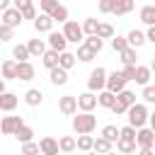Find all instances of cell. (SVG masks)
Segmentation results:
<instances>
[{
  "mask_svg": "<svg viewBox=\"0 0 155 155\" xmlns=\"http://www.w3.org/2000/svg\"><path fill=\"white\" fill-rule=\"evenodd\" d=\"M97 128V116L92 111H75L73 114V131L80 136V133H92Z\"/></svg>",
  "mask_w": 155,
  "mask_h": 155,
  "instance_id": "6da1fadb",
  "label": "cell"
},
{
  "mask_svg": "<svg viewBox=\"0 0 155 155\" xmlns=\"http://www.w3.org/2000/svg\"><path fill=\"white\" fill-rule=\"evenodd\" d=\"M148 107L145 104H140V102H133L128 109H126V119H128V126H133V128H140V126H145L148 124Z\"/></svg>",
  "mask_w": 155,
  "mask_h": 155,
  "instance_id": "7a4b0ae2",
  "label": "cell"
},
{
  "mask_svg": "<svg viewBox=\"0 0 155 155\" xmlns=\"http://www.w3.org/2000/svg\"><path fill=\"white\" fill-rule=\"evenodd\" d=\"M63 36H65L68 44H82V39H85L82 27L78 22H73V19H65L63 22Z\"/></svg>",
  "mask_w": 155,
  "mask_h": 155,
  "instance_id": "3957f363",
  "label": "cell"
},
{
  "mask_svg": "<svg viewBox=\"0 0 155 155\" xmlns=\"http://www.w3.org/2000/svg\"><path fill=\"white\" fill-rule=\"evenodd\" d=\"M104 82H107V70L102 65H97L87 78V90L90 92H99V90H104Z\"/></svg>",
  "mask_w": 155,
  "mask_h": 155,
  "instance_id": "277c9868",
  "label": "cell"
},
{
  "mask_svg": "<svg viewBox=\"0 0 155 155\" xmlns=\"http://www.w3.org/2000/svg\"><path fill=\"white\" fill-rule=\"evenodd\" d=\"M155 145V131L150 126L136 128V148H153Z\"/></svg>",
  "mask_w": 155,
  "mask_h": 155,
  "instance_id": "5b68a950",
  "label": "cell"
},
{
  "mask_svg": "<svg viewBox=\"0 0 155 155\" xmlns=\"http://www.w3.org/2000/svg\"><path fill=\"white\" fill-rule=\"evenodd\" d=\"M126 78L121 75V70H114V73H107V82H104V90H109V92H121L124 87H126Z\"/></svg>",
  "mask_w": 155,
  "mask_h": 155,
  "instance_id": "8992f818",
  "label": "cell"
},
{
  "mask_svg": "<svg viewBox=\"0 0 155 155\" xmlns=\"http://www.w3.org/2000/svg\"><path fill=\"white\" fill-rule=\"evenodd\" d=\"M24 19H22V12L17 10V7H7V10H2V22L0 24H7V27H12V29H17L19 24H22Z\"/></svg>",
  "mask_w": 155,
  "mask_h": 155,
  "instance_id": "52a82bcc",
  "label": "cell"
},
{
  "mask_svg": "<svg viewBox=\"0 0 155 155\" xmlns=\"http://www.w3.org/2000/svg\"><path fill=\"white\" fill-rule=\"evenodd\" d=\"M22 124H24V119H22V116H2V119H0V133L12 136Z\"/></svg>",
  "mask_w": 155,
  "mask_h": 155,
  "instance_id": "ba28073f",
  "label": "cell"
},
{
  "mask_svg": "<svg viewBox=\"0 0 155 155\" xmlns=\"http://www.w3.org/2000/svg\"><path fill=\"white\" fill-rule=\"evenodd\" d=\"M75 102H78V109H80V111H92V109L97 107V94L87 90V92L78 94V97H75Z\"/></svg>",
  "mask_w": 155,
  "mask_h": 155,
  "instance_id": "9c48e42d",
  "label": "cell"
},
{
  "mask_svg": "<svg viewBox=\"0 0 155 155\" xmlns=\"http://www.w3.org/2000/svg\"><path fill=\"white\" fill-rule=\"evenodd\" d=\"M58 111L63 116H73L78 111V102H75V94H63L58 99Z\"/></svg>",
  "mask_w": 155,
  "mask_h": 155,
  "instance_id": "30bf717a",
  "label": "cell"
},
{
  "mask_svg": "<svg viewBox=\"0 0 155 155\" xmlns=\"http://www.w3.org/2000/svg\"><path fill=\"white\" fill-rule=\"evenodd\" d=\"M34 29H36L39 34H48V31L53 29V19H51L48 15H44V12H36V17H34Z\"/></svg>",
  "mask_w": 155,
  "mask_h": 155,
  "instance_id": "8fae6325",
  "label": "cell"
},
{
  "mask_svg": "<svg viewBox=\"0 0 155 155\" xmlns=\"http://www.w3.org/2000/svg\"><path fill=\"white\" fill-rule=\"evenodd\" d=\"M39 153L41 155H58V140L53 136H44L39 140Z\"/></svg>",
  "mask_w": 155,
  "mask_h": 155,
  "instance_id": "7c38bea8",
  "label": "cell"
},
{
  "mask_svg": "<svg viewBox=\"0 0 155 155\" xmlns=\"http://www.w3.org/2000/svg\"><path fill=\"white\" fill-rule=\"evenodd\" d=\"M65 46H68V41H65V36H63V31H48V48H53V51H65Z\"/></svg>",
  "mask_w": 155,
  "mask_h": 155,
  "instance_id": "4fadbf2b",
  "label": "cell"
},
{
  "mask_svg": "<svg viewBox=\"0 0 155 155\" xmlns=\"http://www.w3.org/2000/svg\"><path fill=\"white\" fill-rule=\"evenodd\" d=\"M34 75H36V70H34V65H31L29 61H22V63H17V80H22V82H29V80H34Z\"/></svg>",
  "mask_w": 155,
  "mask_h": 155,
  "instance_id": "5bb4252c",
  "label": "cell"
},
{
  "mask_svg": "<svg viewBox=\"0 0 155 155\" xmlns=\"http://www.w3.org/2000/svg\"><path fill=\"white\" fill-rule=\"evenodd\" d=\"M0 75H2V80H17V61L15 58L2 61L0 63Z\"/></svg>",
  "mask_w": 155,
  "mask_h": 155,
  "instance_id": "9a60e30c",
  "label": "cell"
},
{
  "mask_svg": "<svg viewBox=\"0 0 155 155\" xmlns=\"http://www.w3.org/2000/svg\"><path fill=\"white\" fill-rule=\"evenodd\" d=\"M17 94H12V92H0V111H15V107H17Z\"/></svg>",
  "mask_w": 155,
  "mask_h": 155,
  "instance_id": "2e32d148",
  "label": "cell"
},
{
  "mask_svg": "<svg viewBox=\"0 0 155 155\" xmlns=\"http://www.w3.org/2000/svg\"><path fill=\"white\" fill-rule=\"evenodd\" d=\"M133 7H136V2H133V0H114L111 15H116V17H124V15L133 12Z\"/></svg>",
  "mask_w": 155,
  "mask_h": 155,
  "instance_id": "e0dca14e",
  "label": "cell"
},
{
  "mask_svg": "<svg viewBox=\"0 0 155 155\" xmlns=\"http://www.w3.org/2000/svg\"><path fill=\"white\" fill-rule=\"evenodd\" d=\"M48 80H51V85H56V87H61V85H65L68 82V70H63V68H51L48 70Z\"/></svg>",
  "mask_w": 155,
  "mask_h": 155,
  "instance_id": "ac0fdd59",
  "label": "cell"
},
{
  "mask_svg": "<svg viewBox=\"0 0 155 155\" xmlns=\"http://www.w3.org/2000/svg\"><path fill=\"white\" fill-rule=\"evenodd\" d=\"M126 44H128L131 48H140V46L145 44V34H143L140 29H131V31L126 34Z\"/></svg>",
  "mask_w": 155,
  "mask_h": 155,
  "instance_id": "d6986e66",
  "label": "cell"
},
{
  "mask_svg": "<svg viewBox=\"0 0 155 155\" xmlns=\"http://www.w3.org/2000/svg\"><path fill=\"white\" fill-rule=\"evenodd\" d=\"M133 82H136V85H150V68H148V65H138V63H136Z\"/></svg>",
  "mask_w": 155,
  "mask_h": 155,
  "instance_id": "ffe728a7",
  "label": "cell"
},
{
  "mask_svg": "<svg viewBox=\"0 0 155 155\" xmlns=\"http://www.w3.org/2000/svg\"><path fill=\"white\" fill-rule=\"evenodd\" d=\"M12 136H15L19 143H29V140H34V128H31L29 124H22V126H19Z\"/></svg>",
  "mask_w": 155,
  "mask_h": 155,
  "instance_id": "44dd1931",
  "label": "cell"
},
{
  "mask_svg": "<svg viewBox=\"0 0 155 155\" xmlns=\"http://www.w3.org/2000/svg\"><path fill=\"white\" fill-rule=\"evenodd\" d=\"M75 63H78L75 53H70V51H61V53H58V68H63V70H70Z\"/></svg>",
  "mask_w": 155,
  "mask_h": 155,
  "instance_id": "7402d4cb",
  "label": "cell"
},
{
  "mask_svg": "<svg viewBox=\"0 0 155 155\" xmlns=\"http://www.w3.org/2000/svg\"><path fill=\"white\" fill-rule=\"evenodd\" d=\"M24 102H27L29 107H39V104L44 102V92H41V90H36V87H31V90H27V92H24Z\"/></svg>",
  "mask_w": 155,
  "mask_h": 155,
  "instance_id": "603a6c76",
  "label": "cell"
},
{
  "mask_svg": "<svg viewBox=\"0 0 155 155\" xmlns=\"http://www.w3.org/2000/svg\"><path fill=\"white\" fill-rule=\"evenodd\" d=\"M94 94H97V107H104V109H109V107L114 104V99H116V94L109 92V90H99V92H94Z\"/></svg>",
  "mask_w": 155,
  "mask_h": 155,
  "instance_id": "cb8c5ba5",
  "label": "cell"
},
{
  "mask_svg": "<svg viewBox=\"0 0 155 155\" xmlns=\"http://www.w3.org/2000/svg\"><path fill=\"white\" fill-rule=\"evenodd\" d=\"M140 22L145 27H153L155 24V5H143L140 7Z\"/></svg>",
  "mask_w": 155,
  "mask_h": 155,
  "instance_id": "d4e9b609",
  "label": "cell"
},
{
  "mask_svg": "<svg viewBox=\"0 0 155 155\" xmlns=\"http://www.w3.org/2000/svg\"><path fill=\"white\" fill-rule=\"evenodd\" d=\"M27 51H29V56H31V58H39V56L46 51V44H44V39H31V41L27 44Z\"/></svg>",
  "mask_w": 155,
  "mask_h": 155,
  "instance_id": "484cf974",
  "label": "cell"
},
{
  "mask_svg": "<svg viewBox=\"0 0 155 155\" xmlns=\"http://www.w3.org/2000/svg\"><path fill=\"white\" fill-rule=\"evenodd\" d=\"M39 58H41V63H44V65H46L48 70L58 65V51H53V48H46V51H44V53H41Z\"/></svg>",
  "mask_w": 155,
  "mask_h": 155,
  "instance_id": "4316f807",
  "label": "cell"
},
{
  "mask_svg": "<svg viewBox=\"0 0 155 155\" xmlns=\"http://www.w3.org/2000/svg\"><path fill=\"white\" fill-rule=\"evenodd\" d=\"M92 140H94V138H92L90 133H80V136L75 138V148L82 150V153H90V150H92Z\"/></svg>",
  "mask_w": 155,
  "mask_h": 155,
  "instance_id": "83f0119b",
  "label": "cell"
},
{
  "mask_svg": "<svg viewBox=\"0 0 155 155\" xmlns=\"http://www.w3.org/2000/svg\"><path fill=\"white\" fill-rule=\"evenodd\" d=\"M111 145H114V143H109L107 138H102V136H99V138H94V140H92V153L104 155V153H109V150H111Z\"/></svg>",
  "mask_w": 155,
  "mask_h": 155,
  "instance_id": "f1b7e54d",
  "label": "cell"
},
{
  "mask_svg": "<svg viewBox=\"0 0 155 155\" xmlns=\"http://www.w3.org/2000/svg\"><path fill=\"white\" fill-rule=\"evenodd\" d=\"M48 17H51V19H53V22H58V24H63V22H65V19H68V7H65V5H61V2H58V5H56V7H53V10H51V15H48Z\"/></svg>",
  "mask_w": 155,
  "mask_h": 155,
  "instance_id": "f546056e",
  "label": "cell"
},
{
  "mask_svg": "<svg viewBox=\"0 0 155 155\" xmlns=\"http://www.w3.org/2000/svg\"><path fill=\"white\" fill-rule=\"evenodd\" d=\"M75 58H78V61H82V63H92V61L97 58V53H94V51H90L85 44H80V46H78V53H75Z\"/></svg>",
  "mask_w": 155,
  "mask_h": 155,
  "instance_id": "4dcf8cb0",
  "label": "cell"
},
{
  "mask_svg": "<svg viewBox=\"0 0 155 155\" xmlns=\"http://www.w3.org/2000/svg\"><path fill=\"white\" fill-rule=\"evenodd\" d=\"M82 44H85L90 51L99 53V51H102V46H104V39H99V36H94V34H92V36H85V39H82Z\"/></svg>",
  "mask_w": 155,
  "mask_h": 155,
  "instance_id": "1f68e13d",
  "label": "cell"
},
{
  "mask_svg": "<svg viewBox=\"0 0 155 155\" xmlns=\"http://www.w3.org/2000/svg\"><path fill=\"white\" fill-rule=\"evenodd\" d=\"M75 150V138L73 136H61L58 138V153H73Z\"/></svg>",
  "mask_w": 155,
  "mask_h": 155,
  "instance_id": "d6a6232c",
  "label": "cell"
},
{
  "mask_svg": "<svg viewBox=\"0 0 155 155\" xmlns=\"http://www.w3.org/2000/svg\"><path fill=\"white\" fill-rule=\"evenodd\" d=\"M94 36H99V39H111V36H114V27H111L109 22H99Z\"/></svg>",
  "mask_w": 155,
  "mask_h": 155,
  "instance_id": "836d02e7",
  "label": "cell"
},
{
  "mask_svg": "<svg viewBox=\"0 0 155 155\" xmlns=\"http://www.w3.org/2000/svg\"><path fill=\"white\" fill-rule=\"evenodd\" d=\"M12 58H15L17 63H22V61H29L31 56H29V51H27V44H17V46L12 48Z\"/></svg>",
  "mask_w": 155,
  "mask_h": 155,
  "instance_id": "e575fe53",
  "label": "cell"
},
{
  "mask_svg": "<svg viewBox=\"0 0 155 155\" xmlns=\"http://www.w3.org/2000/svg\"><path fill=\"white\" fill-rule=\"evenodd\" d=\"M116 150L124 155V153H136V140H126V138H116Z\"/></svg>",
  "mask_w": 155,
  "mask_h": 155,
  "instance_id": "d590c367",
  "label": "cell"
},
{
  "mask_svg": "<svg viewBox=\"0 0 155 155\" xmlns=\"http://www.w3.org/2000/svg\"><path fill=\"white\" fill-rule=\"evenodd\" d=\"M97 24H99V19H94V17H85V22L80 24V27H82V34H85V36H92V34L97 31Z\"/></svg>",
  "mask_w": 155,
  "mask_h": 155,
  "instance_id": "8d00e7d4",
  "label": "cell"
},
{
  "mask_svg": "<svg viewBox=\"0 0 155 155\" xmlns=\"http://www.w3.org/2000/svg\"><path fill=\"white\" fill-rule=\"evenodd\" d=\"M119 56H121V63H124V65H136V48L126 46Z\"/></svg>",
  "mask_w": 155,
  "mask_h": 155,
  "instance_id": "74e56055",
  "label": "cell"
},
{
  "mask_svg": "<svg viewBox=\"0 0 155 155\" xmlns=\"http://www.w3.org/2000/svg\"><path fill=\"white\" fill-rule=\"evenodd\" d=\"M116 99H119V102H124L126 107H131V104L136 102V92H131V90H126V87H124L121 92H116Z\"/></svg>",
  "mask_w": 155,
  "mask_h": 155,
  "instance_id": "f35d334b",
  "label": "cell"
},
{
  "mask_svg": "<svg viewBox=\"0 0 155 155\" xmlns=\"http://www.w3.org/2000/svg\"><path fill=\"white\" fill-rule=\"evenodd\" d=\"M102 138H107L109 143H114V140L119 138V128H116L114 124H107V126L102 128Z\"/></svg>",
  "mask_w": 155,
  "mask_h": 155,
  "instance_id": "ab89813d",
  "label": "cell"
},
{
  "mask_svg": "<svg viewBox=\"0 0 155 155\" xmlns=\"http://www.w3.org/2000/svg\"><path fill=\"white\" fill-rule=\"evenodd\" d=\"M22 145V155H39V143H34V140H29V143H19Z\"/></svg>",
  "mask_w": 155,
  "mask_h": 155,
  "instance_id": "60d3db41",
  "label": "cell"
},
{
  "mask_svg": "<svg viewBox=\"0 0 155 155\" xmlns=\"http://www.w3.org/2000/svg\"><path fill=\"white\" fill-rule=\"evenodd\" d=\"M126 46H128V44H126V36H119V34H116V36H111V48H114L116 53H121Z\"/></svg>",
  "mask_w": 155,
  "mask_h": 155,
  "instance_id": "b9f144b4",
  "label": "cell"
},
{
  "mask_svg": "<svg viewBox=\"0 0 155 155\" xmlns=\"http://www.w3.org/2000/svg\"><path fill=\"white\" fill-rule=\"evenodd\" d=\"M119 138L136 140V128H133V126H124V128H119Z\"/></svg>",
  "mask_w": 155,
  "mask_h": 155,
  "instance_id": "7bdbcfd3",
  "label": "cell"
},
{
  "mask_svg": "<svg viewBox=\"0 0 155 155\" xmlns=\"http://www.w3.org/2000/svg\"><path fill=\"white\" fill-rule=\"evenodd\" d=\"M10 39H15V29L7 24H0V41H10Z\"/></svg>",
  "mask_w": 155,
  "mask_h": 155,
  "instance_id": "ee69618b",
  "label": "cell"
},
{
  "mask_svg": "<svg viewBox=\"0 0 155 155\" xmlns=\"http://www.w3.org/2000/svg\"><path fill=\"white\" fill-rule=\"evenodd\" d=\"M58 5V0H39V10L44 12V15H51V10Z\"/></svg>",
  "mask_w": 155,
  "mask_h": 155,
  "instance_id": "f6af8a7d",
  "label": "cell"
},
{
  "mask_svg": "<svg viewBox=\"0 0 155 155\" xmlns=\"http://www.w3.org/2000/svg\"><path fill=\"white\" fill-rule=\"evenodd\" d=\"M143 99H145L148 104L155 102V87H153V85H143Z\"/></svg>",
  "mask_w": 155,
  "mask_h": 155,
  "instance_id": "bcb514c9",
  "label": "cell"
},
{
  "mask_svg": "<svg viewBox=\"0 0 155 155\" xmlns=\"http://www.w3.org/2000/svg\"><path fill=\"white\" fill-rule=\"evenodd\" d=\"M109 109H111V114H116V116H124V114H126V109H128V107H126V104H124V102H119V99H114V104H111V107H109Z\"/></svg>",
  "mask_w": 155,
  "mask_h": 155,
  "instance_id": "7dc6e473",
  "label": "cell"
},
{
  "mask_svg": "<svg viewBox=\"0 0 155 155\" xmlns=\"http://www.w3.org/2000/svg\"><path fill=\"white\" fill-rule=\"evenodd\" d=\"M97 7H99V12H102V15H111L114 0H99V2H97Z\"/></svg>",
  "mask_w": 155,
  "mask_h": 155,
  "instance_id": "c3c4849f",
  "label": "cell"
},
{
  "mask_svg": "<svg viewBox=\"0 0 155 155\" xmlns=\"http://www.w3.org/2000/svg\"><path fill=\"white\" fill-rule=\"evenodd\" d=\"M31 5H34L31 0H12V7H17L19 12H22V10H27V7H31Z\"/></svg>",
  "mask_w": 155,
  "mask_h": 155,
  "instance_id": "681fc988",
  "label": "cell"
},
{
  "mask_svg": "<svg viewBox=\"0 0 155 155\" xmlns=\"http://www.w3.org/2000/svg\"><path fill=\"white\" fill-rule=\"evenodd\" d=\"M36 17V7L31 5V7H27V10H22V19H34Z\"/></svg>",
  "mask_w": 155,
  "mask_h": 155,
  "instance_id": "f907efd6",
  "label": "cell"
},
{
  "mask_svg": "<svg viewBox=\"0 0 155 155\" xmlns=\"http://www.w3.org/2000/svg\"><path fill=\"white\" fill-rule=\"evenodd\" d=\"M133 73H136V65H124V70H121V75L126 80H133Z\"/></svg>",
  "mask_w": 155,
  "mask_h": 155,
  "instance_id": "816d5d0a",
  "label": "cell"
},
{
  "mask_svg": "<svg viewBox=\"0 0 155 155\" xmlns=\"http://www.w3.org/2000/svg\"><path fill=\"white\" fill-rule=\"evenodd\" d=\"M145 41L155 44V24H153V27H148V31H145Z\"/></svg>",
  "mask_w": 155,
  "mask_h": 155,
  "instance_id": "f5cc1de1",
  "label": "cell"
},
{
  "mask_svg": "<svg viewBox=\"0 0 155 155\" xmlns=\"http://www.w3.org/2000/svg\"><path fill=\"white\" fill-rule=\"evenodd\" d=\"M10 2H12V0H0V12H2V10H7V7H10Z\"/></svg>",
  "mask_w": 155,
  "mask_h": 155,
  "instance_id": "db71d44e",
  "label": "cell"
},
{
  "mask_svg": "<svg viewBox=\"0 0 155 155\" xmlns=\"http://www.w3.org/2000/svg\"><path fill=\"white\" fill-rule=\"evenodd\" d=\"M138 155H155V153H153V148H140Z\"/></svg>",
  "mask_w": 155,
  "mask_h": 155,
  "instance_id": "11a10c76",
  "label": "cell"
},
{
  "mask_svg": "<svg viewBox=\"0 0 155 155\" xmlns=\"http://www.w3.org/2000/svg\"><path fill=\"white\" fill-rule=\"evenodd\" d=\"M0 92H5V80L0 78Z\"/></svg>",
  "mask_w": 155,
  "mask_h": 155,
  "instance_id": "9f6ffc18",
  "label": "cell"
},
{
  "mask_svg": "<svg viewBox=\"0 0 155 155\" xmlns=\"http://www.w3.org/2000/svg\"><path fill=\"white\" fill-rule=\"evenodd\" d=\"M104 155H116V150H109V153H104Z\"/></svg>",
  "mask_w": 155,
  "mask_h": 155,
  "instance_id": "6f0895ef",
  "label": "cell"
},
{
  "mask_svg": "<svg viewBox=\"0 0 155 155\" xmlns=\"http://www.w3.org/2000/svg\"><path fill=\"white\" fill-rule=\"evenodd\" d=\"M85 155H97V153H92V150H90V153H85Z\"/></svg>",
  "mask_w": 155,
  "mask_h": 155,
  "instance_id": "680465c9",
  "label": "cell"
},
{
  "mask_svg": "<svg viewBox=\"0 0 155 155\" xmlns=\"http://www.w3.org/2000/svg\"><path fill=\"white\" fill-rule=\"evenodd\" d=\"M124 155H136V153H124Z\"/></svg>",
  "mask_w": 155,
  "mask_h": 155,
  "instance_id": "91938a15",
  "label": "cell"
},
{
  "mask_svg": "<svg viewBox=\"0 0 155 155\" xmlns=\"http://www.w3.org/2000/svg\"><path fill=\"white\" fill-rule=\"evenodd\" d=\"M0 78H2V75H0Z\"/></svg>",
  "mask_w": 155,
  "mask_h": 155,
  "instance_id": "94428289",
  "label": "cell"
}]
</instances>
